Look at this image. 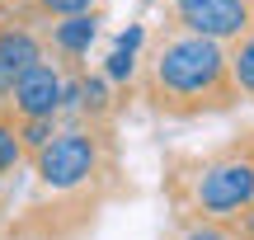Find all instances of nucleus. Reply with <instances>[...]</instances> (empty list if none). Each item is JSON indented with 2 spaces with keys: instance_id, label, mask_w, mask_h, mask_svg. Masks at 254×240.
Returning a JSON list of instances; mask_svg holds the SVG:
<instances>
[{
  "instance_id": "1",
  "label": "nucleus",
  "mask_w": 254,
  "mask_h": 240,
  "mask_svg": "<svg viewBox=\"0 0 254 240\" xmlns=\"http://www.w3.org/2000/svg\"><path fill=\"white\" fill-rule=\"evenodd\" d=\"M151 85L160 104L170 109H202V104H226L231 71H226V47L212 38H170L151 66Z\"/></svg>"
},
{
  "instance_id": "2",
  "label": "nucleus",
  "mask_w": 254,
  "mask_h": 240,
  "mask_svg": "<svg viewBox=\"0 0 254 240\" xmlns=\"http://www.w3.org/2000/svg\"><path fill=\"white\" fill-rule=\"evenodd\" d=\"M99 165V141L90 132H57L43 151H38V179L47 188H75L94 175Z\"/></svg>"
},
{
  "instance_id": "3",
  "label": "nucleus",
  "mask_w": 254,
  "mask_h": 240,
  "mask_svg": "<svg viewBox=\"0 0 254 240\" xmlns=\"http://www.w3.org/2000/svg\"><path fill=\"white\" fill-rule=\"evenodd\" d=\"M174 9H179L184 33L193 38L226 43V38L254 33V0H174Z\"/></svg>"
},
{
  "instance_id": "4",
  "label": "nucleus",
  "mask_w": 254,
  "mask_h": 240,
  "mask_svg": "<svg viewBox=\"0 0 254 240\" xmlns=\"http://www.w3.org/2000/svg\"><path fill=\"white\" fill-rule=\"evenodd\" d=\"M254 203V160H217V165L202 170L198 179V207L212 217H231L245 212Z\"/></svg>"
},
{
  "instance_id": "5",
  "label": "nucleus",
  "mask_w": 254,
  "mask_h": 240,
  "mask_svg": "<svg viewBox=\"0 0 254 240\" xmlns=\"http://www.w3.org/2000/svg\"><path fill=\"white\" fill-rule=\"evenodd\" d=\"M62 90H66V80H62V71H57L52 61H43L38 57L33 66H28L24 75L14 80V109H19V118H52L57 109H62Z\"/></svg>"
},
{
  "instance_id": "6",
  "label": "nucleus",
  "mask_w": 254,
  "mask_h": 240,
  "mask_svg": "<svg viewBox=\"0 0 254 240\" xmlns=\"http://www.w3.org/2000/svg\"><path fill=\"white\" fill-rule=\"evenodd\" d=\"M38 57L43 52H38V38L28 33V28H5V33H0V99L14 90V80L38 61Z\"/></svg>"
},
{
  "instance_id": "7",
  "label": "nucleus",
  "mask_w": 254,
  "mask_h": 240,
  "mask_svg": "<svg viewBox=\"0 0 254 240\" xmlns=\"http://www.w3.org/2000/svg\"><path fill=\"white\" fill-rule=\"evenodd\" d=\"M94 33H99V19H94V14H71V19H62V24L52 28L57 47H62V52H71V57L90 52Z\"/></svg>"
},
{
  "instance_id": "8",
  "label": "nucleus",
  "mask_w": 254,
  "mask_h": 240,
  "mask_svg": "<svg viewBox=\"0 0 254 240\" xmlns=\"http://www.w3.org/2000/svg\"><path fill=\"white\" fill-rule=\"evenodd\" d=\"M226 71H231V85H236V90L254 94V33H245L236 43V52L226 57Z\"/></svg>"
},
{
  "instance_id": "9",
  "label": "nucleus",
  "mask_w": 254,
  "mask_h": 240,
  "mask_svg": "<svg viewBox=\"0 0 254 240\" xmlns=\"http://www.w3.org/2000/svg\"><path fill=\"white\" fill-rule=\"evenodd\" d=\"M19 156H24V146H19V127L0 118V175H5V170H14Z\"/></svg>"
},
{
  "instance_id": "10",
  "label": "nucleus",
  "mask_w": 254,
  "mask_h": 240,
  "mask_svg": "<svg viewBox=\"0 0 254 240\" xmlns=\"http://www.w3.org/2000/svg\"><path fill=\"white\" fill-rule=\"evenodd\" d=\"M52 137H57V132H52V118H28L24 127H19V146H33V151H43Z\"/></svg>"
},
{
  "instance_id": "11",
  "label": "nucleus",
  "mask_w": 254,
  "mask_h": 240,
  "mask_svg": "<svg viewBox=\"0 0 254 240\" xmlns=\"http://www.w3.org/2000/svg\"><path fill=\"white\" fill-rule=\"evenodd\" d=\"M38 5H43L47 14H57V19H71V14H94L99 0H38Z\"/></svg>"
},
{
  "instance_id": "12",
  "label": "nucleus",
  "mask_w": 254,
  "mask_h": 240,
  "mask_svg": "<svg viewBox=\"0 0 254 240\" xmlns=\"http://www.w3.org/2000/svg\"><path fill=\"white\" fill-rule=\"evenodd\" d=\"M132 57H136V52L113 47V57H109V75H113V80H127V75H132Z\"/></svg>"
},
{
  "instance_id": "13",
  "label": "nucleus",
  "mask_w": 254,
  "mask_h": 240,
  "mask_svg": "<svg viewBox=\"0 0 254 240\" xmlns=\"http://www.w3.org/2000/svg\"><path fill=\"white\" fill-rule=\"evenodd\" d=\"M184 240H231L226 231H217V226H198V231H189Z\"/></svg>"
},
{
  "instance_id": "14",
  "label": "nucleus",
  "mask_w": 254,
  "mask_h": 240,
  "mask_svg": "<svg viewBox=\"0 0 254 240\" xmlns=\"http://www.w3.org/2000/svg\"><path fill=\"white\" fill-rule=\"evenodd\" d=\"M250 226H254V217H250Z\"/></svg>"
}]
</instances>
